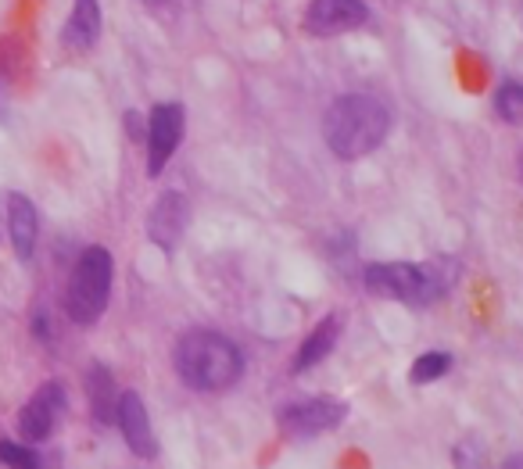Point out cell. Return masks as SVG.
Masks as SVG:
<instances>
[{"mask_svg":"<svg viewBox=\"0 0 523 469\" xmlns=\"http://www.w3.org/2000/svg\"><path fill=\"white\" fill-rule=\"evenodd\" d=\"M172 366H176V376H180L190 391L219 394V391H230L244 376V355L223 333L187 330L180 341H176Z\"/></svg>","mask_w":523,"mask_h":469,"instance_id":"6da1fadb","label":"cell"},{"mask_svg":"<svg viewBox=\"0 0 523 469\" xmlns=\"http://www.w3.org/2000/svg\"><path fill=\"white\" fill-rule=\"evenodd\" d=\"M387 129H391V111L369 94L337 97L323 115L326 147L344 162H355V158L377 151L384 144Z\"/></svg>","mask_w":523,"mask_h":469,"instance_id":"7a4b0ae2","label":"cell"},{"mask_svg":"<svg viewBox=\"0 0 523 469\" xmlns=\"http://www.w3.org/2000/svg\"><path fill=\"white\" fill-rule=\"evenodd\" d=\"M452 287L448 265H416V262H384L366 269V290L377 298L405 301V305H430Z\"/></svg>","mask_w":523,"mask_h":469,"instance_id":"3957f363","label":"cell"},{"mask_svg":"<svg viewBox=\"0 0 523 469\" xmlns=\"http://www.w3.org/2000/svg\"><path fill=\"white\" fill-rule=\"evenodd\" d=\"M112 255L108 248H86L79 262L72 265L69 287H65V316L76 326H90L104 316L112 298Z\"/></svg>","mask_w":523,"mask_h":469,"instance_id":"277c9868","label":"cell"},{"mask_svg":"<svg viewBox=\"0 0 523 469\" xmlns=\"http://www.w3.org/2000/svg\"><path fill=\"white\" fill-rule=\"evenodd\" d=\"M348 416V405L337 398H305L280 409V430L287 437H316L334 430Z\"/></svg>","mask_w":523,"mask_h":469,"instance_id":"5b68a950","label":"cell"},{"mask_svg":"<svg viewBox=\"0 0 523 469\" xmlns=\"http://www.w3.org/2000/svg\"><path fill=\"white\" fill-rule=\"evenodd\" d=\"M61 412H65V387L58 380H47L33 391V398L18 412V430L29 444H40L54 434Z\"/></svg>","mask_w":523,"mask_h":469,"instance_id":"8992f818","label":"cell"},{"mask_svg":"<svg viewBox=\"0 0 523 469\" xmlns=\"http://www.w3.org/2000/svg\"><path fill=\"white\" fill-rule=\"evenodd\" d=\"M180 140H183V104L172 101L158 104L151 111V122H147V176H158L169 165Z\"/></svg>","mask_w":523,"mask_h":469,"instance_id":"52a82bcc","label":"cell"},{"mask_svg":"<svg viewBox=\"0 0 523 469\" xmlns=\"http://www.w3.org/2000/svg\"><path fill=\"white\" fill-rule=\"evenodd\" d=\"M366 0H309L305 8V33L312 36H341L366 26Z\"/></svg>","mask_w":523,"mask_h":469,"instance_id":"ba28073f","label":"cell"},{"mask_svg":"<svg viewBox=\"0 0 523 469\" xmlns=\"http://www.w3.org/2000/svg\"><path fill=\"white\" fill-rule=\"evenodd\" d=\"M187 219H190V205L183 194H162L158 197V205L151 208V215H147V237L155 240L162 251H172L176 244H180L183 230H187Z\"/></svg>","mask_w":523,"mask_h":469,"instance_id":"9c48e42d","label":"cell"},{"mask_svg":"<svg viewBox=\"0 0 523 469\" xmlns=\"http://www.w3.org/2000/svg\"><path fill=\"white\" fill-rule=\"evenodd\" d=\"M115 423H119L122 437L137 455H151L155 452V437H151V416H147L144 401L137 391H122L119 394V412H115Z\"/></svg>","mask_w":523,"mask_h":469,"instance_id":"30bf717a","label":"cell"},{"mask_svg":"<svg viewBox=\"0 0 523 469\" xmlns=\"http://www.w3.org/2000/svg\"><path fill=\"white\" fill-rule=\"evenodd\" d=\"M8 233H11V244H15L18 258H33L36 237H40V219H36V208L26 194L8 197Z\"/></svg>","mask_w":523,"mask_h":469,"instance_id":"8fae6325","label":"cell"},{"mask_svg":"<svg viewBox=\"0 0 523 469\" xmlns=\"http://www.w3.org/2000/svg\"><path fill=\"white\" fill-rule=\"evenodd\" d=\"M101 36V4L97 0H76L69 15V26L61 33L69 51H90Z\"/></svg>","mask_w":523,"mask_h":469,"instance_id":"7c38bea8","label":"cell"},{"mask_svg":"<svg viewBox=\"0 0 523 469\" xmlns=\"http://www.w3.org/2000/svg\"><path fill=\"white\" fill-rule=\"evenodd\" d=\"M337 337H341V319H337V316L319 319V323L309 330V337L301 341L298 355H294V373H305V369L319 366V362H323L326 355L334 351Z\"/></svg>","mask_w":523,"mask_h":469,"instance_id":"4fadbf2b","label":"cell"},{"mask_svg":"<svg viewBox=\"0 0 523 469\" xmlns=\"http://www.w3.org/2000/svg\"><path fill=\"white\" fill-rule=\"evenodd\" d=\"M86 401L101 423H112L115 412H119V387L104 366H90V373H86Z\"/></svg>","mask_w":523,"mask_h":469,"instance_id":"5bb4252c","label":"cell"},{"mask_svg":"<svg viewBox=\"0 0 523 469\" xmlns=\"http://www.w3.org/2000/svg\"><path fill=\"white\" fill-rule=\"evenodd\" d=\"M495 111H498V119L509 122V126H523V86L520 83L498 86Z\"/></svg>","mask_w":523,"mask_h":469,"instance_id":"9a60e30c","label":"cell"},{"mask_svg":"<svg viewBox=\"0 0 523 469\" xmlns=\"http://www.w3.org/2000/svg\"><path fill=\"white\" fill-rule=\"evenodd\" d=\"M448 369H452V355H445V351H427V355H420V359L412 362V380H416V384H430V380H441Z\"/></svg>","mask_w":523,"mask_h":469,"instance_id":"2e32d148","label":"cell"},{"mask_svg":"<svg viewBox=\"0 0 523 469\" xmlns=\"http://www.w3.org/2000/svg\"><path fill=\"white\" fill-rule=\"evenodd\" d=\"M0 462L8 469H43L40 455L26 444H15V441H0Z\"/></svg>","mask_w":523,"mask_h":469,"instance_id":"e0dca14e","label":"cell"},{"mask_svg":"<svg viewBox=\"0 0 523 469\" xmlns=\"http://www.w3.org/2000/svg\"><path fill=\"white\" fill-rule=\"evenodd\" d=\"M502 469H523V455H513V459H509Z\"/></svg>","mask_w":523,"mask_h":469,"instance_id":"ac0fdd59","label":"cell"},{"mask_svg":"<svg viewBox=\"0 0 523 469\" xmlns=\"http://www.w3.org/2000/svg\"><path fill=\"white\" fill-rule=\"evenodd\" d=\"M147 4H158V0H147Z\"/></svg>","mask_w":523,"mask_h":469,"instance_id":"d6986e66","label":"cell"}]
</instances>
